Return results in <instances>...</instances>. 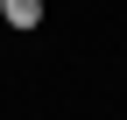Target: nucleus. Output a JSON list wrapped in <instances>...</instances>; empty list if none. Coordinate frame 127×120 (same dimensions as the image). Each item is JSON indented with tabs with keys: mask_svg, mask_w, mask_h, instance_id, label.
I'll list each match as a JSON object with an SVG mask.
<instances>
[{
	"mask_svg": "<svg viewBox=\"0 0 127 120\" xmlns=\"http://www.w3.org/2000/svg\"><path fill=\"white\" fill-rule=\"evenodd\" d=\"M0 21H14V28H35V21H42V0H0Z\"/></svg>",
	"mask_w": 127,
	"mask_h": 120,
	"instance_id": "f257e3e1",
	"label": "nucleus"
}]
</instances>
